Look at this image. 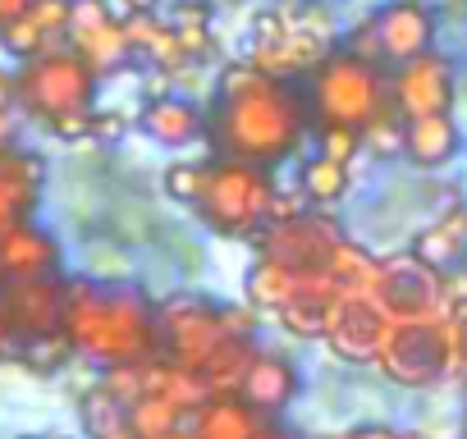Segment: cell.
<instances>
[{"instance_id": "f546056e", "label": "cell", "mask_w": 467, "mask_h": 439, "mask_svg": "<svg viewBox=\"0 0 467 439\" xmlns=\"http://www.w3.org/2000/svg\"><path fill=\"white\" fill-rule=\"evenodd\" d=\"M129 133V119L119 115V110H92V142H106V147H115L119 138Z\"/></svg>"}, {"instance_id": "4dcf8cb0", "label": "cell", "mask_w": 467, "mask_h": 439, "mask_svg": "<svg viewBox=\"0 0 467 439\" xmlns=\"http://www.w3.org/2000/svg\"><path fill=\"white\" fill-rule=\"evenodd\" d=\"M335 439H426V434H412V430H385V425H362V430H348V434H335Z\"/></svg>"}, {"instance_id": "d6986e66", "label": "cell", "mask_w": 467, "mask_h": 439, "mask_svg": "<svg viewBox=\"0 0 467 439\" xmlns=\"http://www.w3.org/2000/svg\"><path fill=\"white\" fill-rule=\"evenodd\" d=\"M462 151V128L453 115L403 119V160L417 169H444Z\"/></svg>"}, {"instance_id": "cb8c5ba5", "label": "cell", "mask_w": 467, "mask_h": 439, "mask_svg": "<svg viewBox=\"0 0 467 439\" xmlns=\"http://www.w3.org/2000/svg\"><path fill=\"white\" fill-rule=\"evenodd\" d=\"M298 192L312 201V206H335L344 192H348V165H339V160H330V156H307L303 160V169H298Z\"/></svg>"}, {"instance_id": "8fae6325", "label": "cell", "mask_w": 467, "mask_h": 439, "mask_svg": "<svg viewBox=\"0 0 467 439\" xmlns=\"http://www.w3.org/2000/svg\"><path fill=\"white\" fill-rule=\"evenodd\" d=\"M371 293H376L380 307L403 325V321H435V316L444 311L449 284H444V275L426 271L421 261L399 257V261H380V266H376Z\"/></svg>"}, {"instance_id": "52a82bcc", "label": "cell", "mask_w": 467, "mask_h": 439, "mask_svg": "<svg viewBox=\"0 0 467 439\" xmlns=\"http://www.w3.org/2000/svg\"><path fill=\"white\" fill-rule=\"evenodd\" d=\"M253 248L262 261H275L294 275H335L348 239L321 206H312V210H298L289 220H271L253 239Z\"/></svg>"}, {"instance_id": "6da1fadb", "label": "cell", "mask_w": 467, "mask_h": 439, "mask_svg": "<svg viewBox=\"0 0 467 439\" xmlns=\"http://www.w3.org/2000/svg\"><path fill=\"white\" fill-rule=\"evenodd\" d=\"M307 133H317V119L303 78H280L253 60H239L220 74L215 101L206 110V138L215 156L275 169L303 151Z\"/></svg>"}, {"instance_id": "74e56055", "label": "cell", "mask_w": 467, "mask_h": 439, "mask_svg": "<svg viewBox=\"0 0 467 439\" xmlns=\"http://www.w3.org/2000/svg\"><path fill=\"white\" fill-rule=\"evenodd\" d=\"M462 434H467V421H462Z\"/></svg>"}, {"instance_id": "d4e9b609", "label": "cell", "mask_w": 467, "mask_h": 439, "mask_svg": "<svg viewBox=\"0 0 467 439\" xmlns=\"http://www.w3.org/2000/svg\"><path fill=\"white\" fill-rule=\"evenodd\" d=\"M183 407L170 403L165 393H142L138 403H129V421H133V434L138 439H170L179 425H183Z\"/></svg>"}, {"instance_id": "9c48e42d", "label": "cell", "mask_w": 467, "mask_h": 439, "mask_svg": "<svg viewBox=\"0 0 467 439\" xmlns=\"http://www.w3.org/2000/svg\"><path fill=\"white\" fill-rule=\"evenodd\" d=\"M385 380L403 384V389H431L440 384L453 366H458V334L453 321L435 316V321H403L394 325L380 362Z\"/></svg>"}, {"instance_id": "e575fe53", "label": "cell", "mask_w": 467, "mask_h": 439, "mask_svg": "<svg viewBox=\"0 0 467 439\" xmlns=\"http://www.w3.org/2000/svg\"><path fill=\"white\" fill-rule=\"evenodd\" d=\"M10 339H15V334H10V321H5V311H0V352L10 348Z\"/></svg>"}, {"instance_id": "ab89813d", "label": "cell", "mask_w": 467, "mask_h": 439, "mask_svg": "<svg viewBox=\"0 0 467 439\" xmlns=\"http://www.w3.org/2000/svg\"><path fill=\"white\" fill-rule=\"evenodd\" d=\"M462 371H467V362H462Z\"/></svg>"}, {"instance_id": "484cf974", "label": "cell", "mask_w": 467, "mask_h": 439, "mask_svg": "<svg viewBox=\"0 0 467 439\" xmlns=\"http://www.w3.org/2000/svg\"><path fill=\"white\" fill-rule=\"evenodd\" d=\"M0 46H5L10 56H19V60H37L42 51H56V46H51V37L37 28V19H33V15H24L19 24H10L5 33H0Z\"/></svg>"}, {"instance_id": "2e32d148", "label": "cell", "mask_w": 467, "mask_h": 439, "mask_svg": "<svg viewBox=\"0 0 467 439\" xmlns=\"http://www.w3.org/2000/svg\"><path fill=\"white\" fill-rule=\"evenodd\" d=\"M60 275V243L33 225V220H24V225H15L10 234H0V284L10 280H51Z\"/></svg>"}, {"instance_id": "ffe728a7", "label": "cell", "mask_w": 467, "mask_h": 439, "mask_svg": "<svg viewBox=\"0 0 467 439\" xmlns=\"http://www.w3.org/2000/svg\"><path fill=\"white\" fill-rule=\"evenodd\" d=\"M197 439H257L266 416L253 412L239 393H211L192 416H188Z\"/></svg>"}, {"instance_id": "277c9868", "label": "cell", "mask_w": 467, "mask_h": 439, "mask_svg": "<svg viewBox=\"0 0 467 439\" xmlns=\"http://www.w3.org/2000/svg\"><path fill=\"white\" fill-rule=\"evenodd\" d=\"M275 197H280V183L266 165L211 156V160H202V188H197L192 215L211 234L257 239L271 225Z\"/></svg>"}, {"instance_id": "44dd1931", "label": "cell", "mask_w": 467, "mask_h": 439, "mask_svg": "<svg viewBox=\"0 0 467 439\" xmlns=\"http://www.w3.org/2000/svg\"><path fill=\"white\" fill-rule=\"evenodd\" d=\"M408 257L449 280V275L458 271V261L467 257V210H449V215L435 220V225H426V230L412 239Z\"/></svg>"}, {"instance_id": "5bb4252c", "label": "cell", "mask_w": 467, "mask_h": 439, "mask_svg": "<svg viewBox=\"0 0 467 439\" xmlns=\"http://www.w3.org/2000/svg\"><path fill=\"white\" fill-rule=\"evenodd\" d=\"M69 46L97 74H115L133 56V42H129L124 24L115 19V10H106V0H74V10H69Z\"/></svg>"}, {"instance_id": "7a4b0ae2", "label": "cell", "mask_w": 467, "mask_h": 439, "mask_svg": "<svg viewBox=\"0 0 467 439\" xmlns=\"http://www.w3.org/2000/svg\"><path fill=\"white\" fill-rule=\"evenodd\" d=\"M65 339L74 357L115 371L156 362V302L138 284H106V280H69L65 289Z\"/></svg>"}, {"instance_id": "83f0119b", "label": "cell", "mask_w": 467, "mask_h": 439, "mask_svg": "<svg viewBox=\"0 0 467 439\" xmlns=\"http://www.w3.org/2000/svg\"><path fill=\"white\" fill-rule=\"evenodd\" d=\"M317 142H321V156H330L339 165H348L362 151V133H353V128H317Z\"/></svg>"}, {"instance_id": "603a6c76", "label": "cell", "mask_w": 467, "mask_h": 439, "mask_svg": "<svg viewBox=\"0 0 467 439\" xmlns=\"http://www.w3.org/2000/svg\"><path fill=\"white\" fill-rule=\"evenodd\" d=\"M303 280L307 275H294V271H285V266H275V261H253V271H248V280H244V289H248V307H262V311H285L298 293H303Z\"/></svg>"}, {"instance_id": "8992f818", "label": "cell", "mask_w": 467, "mask_h": 439, "mask_svg": "<svg viewBox=\"0 0 467 439\" xmlns=\"http://www.w3.org/2000/svg\"><path fill=\"white\" fill-rule=\"evenodd\" d=\"M101 87V74L74 51V46H56L42 51L37 60H24V69L15 74V92H19V110L51 124L60 115H78L92 110Z\"/></svg>"}, {"instance_id": "ac0fdd59", "label": "cell", "mask_w": 467, "mask_h": 439, "mask_svg": "<svg viewBox=\"0 0 467 439\" xmlns=\"http://www.w3.org/2000/svg\"><path fill=\"white\" fill-rule=\"evenodd\" d=\"M138 128L142 138H151L156 147H188L197 138H206V110L179 92H161L151 101H142V115H138Z\"/></svg>"}, {"instance_id": "1f68e13d", "label": "cell", "mask_w": 467, "mask_h": 439, "mask_svg": "<svg viewBox=\"0 0 467 439\" xmlns=\"http://www.w3.org/2000/svg\"><path fill=\"white\" fill-rule=\"evenodd\" d=\"M33 5H37V0H0V28H10L24 15H33Z\"/></svg>"}, {"instance_id": "9a60e30c", "label": "cell", "mask_w": 467, "mask_h": 439, "mask_svg": "<svg viewBox=\"0 0 467 439\" xmlns=\"http://www.w3.org/2000/svg\"><path fill=\"white\" fill-rule=\"evenodd\" d=\"M47 183V160L28 147H0V234L33 220Z\"/></svg>"}, {"instance_id": "b9f144b4", "label": "cell", "mask_w": 467, "mask_h": 439, "mask_svg": "<svg viewBox=\"0 0 467 439\" xmlns=\"http://www.w3.org/2000/svg\"><path fill=\"white\" fill-rule=\"evenodd\" d=\"M28 439H33V434H28Z\"/></svg>"}, {"instance_id": "30bf717a", "label": "cell", "mask_w": 467, "mask_h": 439, "mask_svg": "<svg viewBox=\"0 0 467 439\" xmlns=\"http://www.w3.org/2000/svg\"><path fill=\"white\" fill-rule=\"evenodd\" d=\"M394 316L380 307V298L371 289H344L330 307V325H326V343L335 357L344 362H380L389 334H394Z\"/></svg>"}, {"instance_id": "4fadbf2b", "label": "cell", "mask_w": 467, "mask_h": 439, "mask_svg": "<svg viewBox=\"0 0 467 439\" xmlns=\"http://www.w3.org/2000/svg\"><path fill=\"white\" fill-rule=\"evenodd\" d=\"M389 101L399 119H421V115H449L453 106V65L435 51L389 69Z\"/></svg>"}, {"instance_id": "8d00e7d4", "label": "cell", "mask_w": 467, "mask_h": 439, "mask_svg": "<svg viewBox=\"0 0 467 439\" xmlns=\"http://www.w3.org/2000/svg\"><path fill=\"white\" fill-rule=\"evenodd\" d=\"M170 439H197V434H192V425H179V430H174Z\"/></svg>"}, {"instance_id": "7402d4cb", "label": "cell", "mask_w": 467, "mask_h": 439, "mask_svg": "<svg viewBox=\"0 0 467 439\" xmlns=\"http://www.w3.org/2000/svg\"><path fill=\"white\" fill-rule=\"evenodd\" d=\"M83 430L88 439H138L133 434V421H129V403L101 380L83 393Z\"/></svg>"}, {"instance_id": "e0dca14e", "label": "cell", "mask_w": 467, "mask_h": 439, "mask_svg": "<svg viewBox=\"0 0 467 439\" xmlns=\"http://www.w3.org/2000/svg\"><path fill=\"white\" fill-rule=\"evenodd\" d=\"M298 366L285 357V352H271V348H257V357H253V366L244 371V380H239V398L253 407V412H262V416H280L294 398H298Z\"/></svg>"}, {"instance_id": "d590c367", "label": "cell", "mask_w": 467, "mask_h": 439, "mask_svg": "<svg viewBox=\"0 0 467 439\" xmlns=\"http://www.w3.org/2000/svg\"><path fill=\"white\" fill-rule=\"evenodd\" d=\"M257 439H294V434H285L280 425H262V434H257Z\"/></svg>"}, {"instance_id": "3957f363", "label": "cell", "mask_w": 467, "mask_h": 439, "mask_svg": "<svg viewBox=\"0 0 467 439\" xmlns=\"http://www.w3.org/2000/svg\"><path fill=\"white\" fill-rule=\"evenodd\" d=\"M307 106L317 128H353L367 133L385 115H394L389 101V69L376 60H362L344 46H335L307 78H303Z\"/></svg>"}, {"instance_id": "7c38bea8", "label": "cell", "mask_w": 467, "mask_h": 439, "mask_svg": "<svg viewBox=\"0 0 467 439\" xmlns=\"http://www.w3.org/2000/svg\"><path fill=\"white\" fill-rule=\"evenodd\" d=\"M65 289H69V280H60V275L0 284V311L10 321V334L19 343L65 334Z\"/></svg>"}, {"instance_id": "5b68a950", "label": "cell", "mask_w": 467, "mask_h": 439, "mask_svg": "<svg viewBox=\"0 0 467 439\" xmlns=\"http://www.w3.org/2000/svg\"><path fill=\"white\" fill-rule=\"evenodd\" d=\"M253 334H257V316L220 307L202 293H174L156 302L161 362L183 366V371H202L229 339H253Z\"/></svg>"}, {"instance_id": "f1b7e54d", "label": "cell", "mask_w": 467, "mask_h": 439, "mask_svg": "<svg viewBox=\"0 0 467 439\" xmlns=\"http://www.w3.org/2000/svg\"><path fill=\"white\" fill-rule=\"evenodd\" d=\"M60 142H83V138H92V110H78V115H60V119H51L47 124Z\"/></svg>"}, {"instance_id": "836d02e7", "label": "cell", "mask_w": 467, "mask_h": 439, "mask_svg": "<svg viewBox=\"0 0 467 439\" xmlns=\"http://www.w3.org/2000/svg\"><path fill=\"white\" fill-rule=\"evenodd\" d=\"M165 5V0H124V24L133 19V15H142V19H151L156 10Z\"/></svg>"}, {"instance_id": "d6a6232c", "label": "cell", "mask_w": 467, "mask_h": 439, "mask_svg": "<svg viewBox=\"0 0 467 439\" xmlns=\"http://www.w3.org/2000/svg\"><path fill=\"white\" fill-rule=\"evenodd\" d=\"M15 106H19L15 78H10V74H0V119H5V115H15Z\"/></svg>"}, {"instance_id": "4316f807", "label": "cell", "mask_w": 467, "mask_h": 439, "mask_svg": "<svg viewBox=\"0 0 467 439\" xmlns=\"http://www.w3.org/2000/svg\"><path fill=\"white\" fill-rule=\"evenodd\" d=\"M161 188H165V197H170V201H179V206H188V210H192L197 188H202V160H179V165H170V169H165V179H161Z\"/></svg>"}, {"instance_id": "ba28073f", "label": "cell", "mask_w": 467, "mask_h": 439, "mask_svg": "<svg viewBox=\"0 0 467 439\" xmlns=\"http://www.w3.org/2000/svg\"><path fill=\"white\" fill-rule=\"evenodd\" d=\"M431 42H435L431 5H421V0H389V5H380L376 15H367L339 46L362 56V60H376L385 69H399V65L426 56Z\"/></svg>"}, {"instance_id": "f35d334b", "label": "cell", "mask_w": 467, "mask_h": 439, "mask_svg": "<svg viewBox=\"0 0 467 439\" xmlns=\"http://www.w3.org/2000/svg\"><path fill=\"white\" fill-rule=\"evenodd\" d=\"M51 439H60V434H51Z\"/></svg>"}, {"instance_id": "60d3db41", "label": "cell", "mask_w": 467, "mask_h": 439, "mask_svg": "<svg viewBox=\"0 0 467 439\" xmlns=\"http://www.w3.org/2000/svg\"><path fill=\"white\" fill-rule=\"evenodd\" d=\"M0 33H5V28H0Z\"/></svg>"}]
</instances>
